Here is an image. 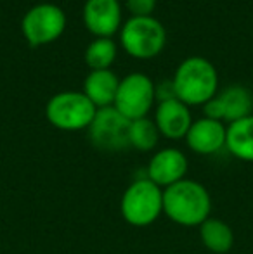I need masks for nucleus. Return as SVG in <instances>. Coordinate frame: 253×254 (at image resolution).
Listing matches in <instances>:
<instances>
[{
    "mask_svg": "<svg viewBox=\"0 0 253 254\" xmlns=\"http://www.w3.org/2000/svg\"><path fill=\"white\" fill-rule=\"evenodd\" d=\"M212 199L194 180H180L163 190V213L182 227H196L210 218Z\"/></svg>",
    "mask_w": 253,
    "mask_h": 254,
    "instance_id": "f257e3e1",
    "label": "nucleus"
},
{
    "mask_svg": "<svg viewBox=\"0 0 253 254\" xmlns=\"http://www.w3.org/2000/svg\"><path fill=\"white\" fill-rule=\"evenodd\" d=\"M177 99L186 106H203L217 95L219 74L205 57H187L177 66L173 74Z\"/></svg>",
    "mask_w": 253,
    "mask_h": 254,
    "instance_id": "f03ea898",
    "label": "nucleus"
},
{
    "mask_svg": "<svg viewBox=\"0 0 253 254\" xmlns=\"http://www.w3.org/2000/svg\"><path fill=\"white\" fill-rule=\"evenodd\" d=\"M120 211L134 227H148L163 213V190L148 177L132 182L123 192Z\"/></svg>",
    "mask_w": 253,
    "mask_h": 254,
    "instance_id": "7ed1b4c3",
    "label": "nucleus"
},
{
    "mask_svg": "<svg viewBox=\"0 0 253 254\" xmlns=\"http://www.w3.org/2000/svg\"><path fill=\"white\" fill-rule=\"evenodd\" d=\"M120 42L128 56L135 59H153L167 44V30L156 17H134L122 24Z\"/></svg>",
    "mask_w": 253,
    "mask_h": 254,
    "instance_id": "20e7f679",
    "label": "nucleus"
},
{
    "mask_svg": "<svg viewBox=\"0 0 253 254\" xmlns=\"http://www.w3.org/2000/svg\"><path fill=\"white\" fill-rule=\"evenodd\" d=\"M97 107L84 92H61L51 97L45 106V116L52 127L64 131H78L88 128Z\"/></svg>",
    "mask_w": 253,
    "mask_h": 254,
    "instance_id": "39448f33",
    "label": "nucleus"
},
{
    "mask_svg": "<svg viewBox=\"0 0 253 254\" xmlns=\"http://www.w3.org/2000/svg\"><path fill=\"white\" fill-rule=\"evenodd\" d=\"M66 30V14L56 3H37L21 19L23 37L31 47L49 45L61 38Z\"/></svg>",
    "mask_w": 253,
    "mask_h": 254,
    "instance_id": "423d86ee",
    "label": "nucleus"
},
{
    "mask_svg": "<svg viewBox=\"0 0 253 254\" xmlns=\"http://www.w3.org/2000/svg\"><path fill=\"white\" fill-rule=\"evenodd\" d=\"M155 81L144 73H130L120 80L115 107L130 121L148 118L155 106Z\"/></svg>",
    "mask_w": 253,
    "mask_h": 254,
    "instance_id": "0eeeda50",
    "label": "nucleus"
},
{
    "mask_svg": "<svg viewBox=\"0 0 253 254\" xmlns=\"http://www.w3.org/2000/svg\"><path fill=\"white\" fill-rule=\"evenodd\" d=\"M128 130H130V120L120 114L113 106L102 107L97 109L88 127V137L94 147L101 151H123L130 147Z\"/></svg>",
    "mask_w": 253,
    "mask_h": 254,
    "instance_id": "6e6552de",
    "label": "nucleus"
},
{
    "mask_svg": "<svg viewBox=\"0 0 253 254\" xmlns=\"http://www.w3.org/2000/svg\"><path fill=\"white\" fill-rule=\"evenodd\" d=\"M84 23L97 38H111L122 30V5L118 0H85Z\"/></svg>",
    "mask_w": 253,
    "mask_h": 254,
    "instance_id": "1a4fd4ad",
    "label": "nucleus"
},
{
    "mask_svg": "<svg viewBox=\"0 0 253 254\" xmlns=\"http://www.w3.org/2000/svg\"><path fill=\"white\" fill-rule=\"evenodd\" d=\"M187 173V157L179 149H163L151 157L146 177L158 187H170L184 180Z\"/></svg>",
    "mask_w": 253,
    "mask_h": 254,
    "instance_id": "9d476101",
    "label": "nucleus"
},
{
    "mask_svg": "<svg viewBox=\"0 0 253 254\" xmlns=\"http://www.w3.org/2000/svg\"><path fill=\"white\" fill-rule=\"evenodd\" d=\"M155 123L158 127L160 135H163V137L172 138V140L182 137L186 138L192 125L189 106L180 102L179 99L158 102L155 113Z\"/></svg>",
    "mask_w": 253,
    "mask_h": 254,
    "instance_id": "9b49d317",
    "label": "nucleus"
},
{
    "mask_svg": "<svg viewBox=\"0 0 253 254\" xmlns=\"http://www.w3.org/2000/svg\"><path fill=\"white\" fill-rule=\"evenodd\" d=\"M227 128L222 121L201 118L198 121H192L189 131L186 135V142L191 151L198 154H217L220 149L226 147Z\"/></svg>",
    "mask_w": 253,
    "mask_h": 254,
    "instance_id": "f8f14e48",
    "label": "nucleus"
},
{
    "mask_svg": "<svg viewBox=\"0 0 253 254\" xmlns=\"http://www.w3.org/2000/svg\"><path fill=\"white\" fill-rule=\"evenodd\" d=\"M120 78L111 69L90 71L84 81V94L97 109L111 107L118 92Z\"/></svg>",
    "mask_w": 253,
    "mask_h": 254,
    "instance_id": "ddd939ff",
    "label": "nucleus"
},
{
    "mask_svg": "<svg viewBox=\"0 0 253 254\" xmlns=\"http://www.w3.org/2000/svg\"><path fill=\"white\" fill-rule=\"evenodd\" d=\"M226 149L238 159L253 163V114L229 123Z\"/></svg>",
    "mask_w": 253,
    "mask_h": 254,
    "instance_id": "4468645a",
    "label": "nucleus"
},
{
    "mask_svg": "<svg viewBox=\"0 0 253 254\" xmlns=\"http://www.w3.org/2000/svg\"><path fill=\"white\" fill-rule=\"evenodd\" d=\"M217 95L222 101L224 121H227V123H234V121L243 120L252 114L253 95L243 85H231Z\"/></svg>",
    "mask_w": 253,
    "mask_h": 254,
    "instance_id": "2eb2a0df",
    "label": "nucleus"
},
{
    "mask_svg": "<svg viewBox=\"0 0 253 254\" xmlns=\"http://www.w3.org/2000/svg\"><path fill=\"white\" fill-rule=\"evenodd\" d=\"M201 242L208 251L215 254H226L234 246V234L226 221L219 218H208L199 225Z\"/></svg>",
    "mask_w": 253,
    "mask_h": 254,
    "instance_id": "dca6fc26",
    "label": "nucleus"
},
{
    "mask_svg": "<svg viewBox=\"0 0 253 254\" xmlns=\"http://www.w3.org/2000/svg\"><path fill=\"white\" fill-rule=\"evenodd\" d=\"M116 44L113 38H95L85 49V63L90 67V71L109 69L116 59Z\"/></svg>",
    "mask_w": 253,
    "mask_h": 254,
    "instance_id": "f3484780",
    "label": "nucleus"
},
{
    "mask_svg": "<svg viewBox=\"0 0 253 254\" xmlns=\"http://www.w3.org/2000/svg\"><path fill=\"white\" fill-rule=\"evenodd\" d=\"M160 138V131L156 127L155 120L149 118H141V120L130 121V130H128V142L130 147L137 151L148 152L156 147Z\"/></svg>",
    "mask_w": 253,
    "mask_h": 254,
    "instance_id": "a211bd4d",
    "label": "nucleus"
},
{
    "mask_svg": "<svg viewBox=\"0 0 253 254\" xmlns=\"http://www.w3.org/2000/svg\"><path fill=\"white\" fill-rule=\"evenodd\" d=\"M127 7L134 17L153 16L156 7V0H127Z\"/></svg>",
    "mask_w": 253,
    "mask_h": 254,
    "instance_id": "6ab92c4d",
    "label": "nucleus"
},
{
    "mask_svg": "<svg viewBox=\"0 0 253 254\" xmlns=\"http://www.w3.org/2000/svg\"><path fill=\"white\" fill-rule=\"evenodd\" d=\"M155 97L158 102H165V101L177 99V92H175L173 80H163V81H160V83H155Z\"/></svg>",
    "mask_w": 253,
    "mask_h": 254,
    "instance_id": "aec40b11",
    "label": "nucleus"
},
{
    "mask_svg": "<svg viewBox=\"0 0 253 254\" xmlns=\"http://www.w3.org/2000/svg\"><path fill=\"white\" fill-rule=\"evenodd\" d=\"M203 113H205V118L222 121L224 123V106L222 101L219 99V95H215V97H212L206 104H203Z\"/></svg>",
    "mask_w": 253,
    "mask_h": 254,
    "instance_id": "412c9836",
    "label": "nucleus"
}]
</instances>
